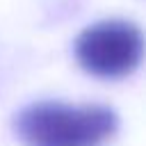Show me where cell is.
I'll return each instance as SVG.
<instances>
[{
	"label": "cell",
	"mask_w": 146,
	"mask_h": 146,
	"mask_svg": "<svg viewBox=\"0 0 146 146\" xmlns=\"http://www.w3.org/2000/svg\"><path fill=\"white\" fill-rule=\"evenodd\" d=\"M25 146H105L119 130V116L105 105L32 103L14 116Z\"/></svg>",
	"instance_id": "obj_1"
},
{
	"label": "cell",
	"mask_w": 146,
	"mask_h": 146,
	"mask_svg": "<svg viewBox=\"0 0 146 146\" xmlns=\"http://www.w3.org/2000/svg\"><path fill=\"white\" fill-rule=\"evenodd\" d=\"M144 36L135 23L100 21L82 30L75 39L78 64L96 78H125L141 64Z\"/></svg>",
	"instance_id": "obj_2"
}]
</instances>
